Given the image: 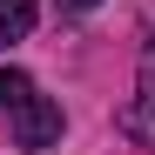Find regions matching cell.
<instances>
[{
	"instance_id": "obj_1",
	"label": "cell",
	"mask_w": 155,
	"mask_h": 155,
	"mask_svg": "<svg viewBox=\"0 0 155 155\" xmlns=\"http://www.w3.org/2000/svg\"><path fill=\"white\" fill-rule=\"evenodd\" d=\"M54 142H61V101L47 94L14 101V148H54Z\"/></svg>"
},
{
	"instance_id": "obj_2",
	"label": "cell",
	"mask_w": 155,
	"mask_h": 155,
	"mask_svg": "<svg viewBox=\"0 0 155 155\" xmlns=\"http://www.w3.org/2000/svg\"><path fill=\"white\" fill-rule=\"evenodd\" d=\"M121 135L135 142V148H155V68L135 81V94H128V108H121Z\"/></svg>"
},
{
	"instance_id": "obj_3",
	"label": "cell",
	"mask_w": 155,
	"mask_h": 155,
	"mask_svg": "<svg viewBox=\"0 0 155 155\" xmlns=\"http://www.w3.org/2000/svg\"><path fill=\"white\" fill-rule=\"evenodd\" d=\"M34 14H41V0H0V47L27 41V27H34Z\"/></svg>"
},
{
	"instance_id": "obj_4",
	"label": "cell",
	"mask_w": 155,
	"mask_h": 155,
	"mask_svg": "<svg viewBox=\"0 0 155 155\" xmlns=\"http://www.w3.org/2000/svg\"><path fill=\"white\" fill-rule=\"evenodd\" d=\"M27 94H34L27 74H20V68H0V108H14V101H27Z\"/></svg>"
},
{
	"instance_id": "obj_5",
	"label": "cell",
	"mask_w": 155,
	"mask_h": 155,
	"mask_svg": "<svg viewBox=\"0 0 155 155\" xmlns=\"http://www.w3.org/2000/svg\"><path fill=\"white\" fill-rule=\"evenodd\" d=\"M88 7H101V0H61V14H88Z\"/></svg>"
}]
</instances>
